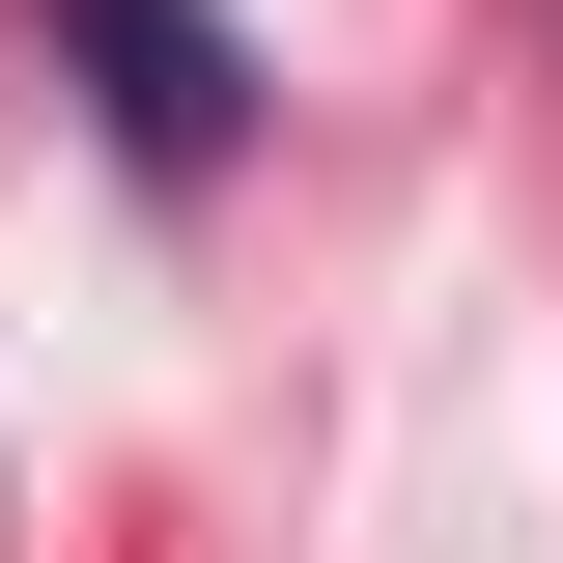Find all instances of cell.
Wrapping results in <instances>:
<instances>
[{"instance_id": "1", "label": "cell", "mask_w": 563, "mask_h": 563, "mask_svg": "<svg viewBox=\"0 0 563 563\" xmlns=\"http://www.w3.org/2000/svg\"><path fill=\"white\" fill-rule=\"evenodd\" d=\"M57 57H85V113H113L141 169H225V141H254V57H225V0H57Z\"/></svg>"}]
</instances>
